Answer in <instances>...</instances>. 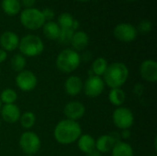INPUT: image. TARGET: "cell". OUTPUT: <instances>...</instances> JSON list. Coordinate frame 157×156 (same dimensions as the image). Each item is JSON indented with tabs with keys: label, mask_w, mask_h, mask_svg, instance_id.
Segmentation results:
<instances>
[{
	"label": "cell",
	"mask_w": 157,
	"mask_h": 156,
	"mask_svg": "<svg viewBox=\"0 0 157 156\" xmlns=\"http://www.w3.org/2000/svg\"><path fill=\"white\" fill-rule=\"evenodd\" d=\"M82 128L77 121L67 119L60 120L53 130L55 141L63 145L75 143L82 134Z\"/></svg>",
	"instance_id": "cell-1"
},
{
	"label": "cell",
	"mask_w": 157,
	"mask_h": 156,
	"mask_svg": "<svg viewBox=\"0 0 157 156\" xmlns=\"http://www.w3.org/2000/svg\"><path fill=\"white\" fill-rule=\"evenodd\" d=\"M129 69L127 65L121 62L109 64L102 79L107 86L111 88H121L129 78Z\"/></svg>",
	"instance_id": "cell-2"
},
{
	"label": "cell",
	"mask_w": 157,
	"mask_h": 156,
	"mask_svg": "<svg viewBox=\"0 0 157 156\" xmlns=\"http://www.w3.org/2000/svg\"><path fill=\"white\" fill-rule=\"evenodd\" d=\"M55 63L60 72L71 74L79 67L81 63V55L73 49H64L57 55Z\"/></svg>",
	"instance_id": "cell-3"
},
{
	"label": "cell",
	"mask_w": 157,
	"mask_h": 156,
	"mask_svg": "<svg viewBox=\"0 0 157 156\" xmlns=\"http://www.w3.org/2000/svg\"><path fill=\"white\" fill-rule=\"evenodd\" d=\"M18 49L24 57H36L43 52L44 43L39 36L28 34L19 40Z\"/></svg>",
	"instance_id": "cell-4"
},
{
	"label": "cell",
	"mask_w": 157,
	"mask_h": 156,
	"mask_svg": "<svg viewBox=\"0 0 157 156\" xmlns=\"http://www.w3.org/2000/svg\"><path fill=\"white\" fill-rule=\"evenodd\" d=\"M20 22L23 27L30 30H37L46 22L40 10L31 7L25 8L20 13Z\"/></svg>",
	"instance_id": "cell-5"
},
{
	"label": "cell",
	"mask_w": 157,
	"mask_h": 156,
	"mask_svg": "<svg viewBox=\"0 0 157 156\" xmlns=\"http://www.w3.org/2000/svg\"><path fill=\"white\" fill-rule=\"evenodd\" d=\"M18 144L21 151L26 155L33 156L40 151L41 141L37 133L34 131H27L20 135Z\"/></svg>",
	"instance_id": "cell-6"
},
{
	"label": "cell",
	"mask_w": 157,
	"mask_h": 156,
	"mask_svg": "<svg viewBox=\"0 0 157 156\" xmlns=\"http://www.w3.org/2000/svg\"><path fill=\"white\" fill-rule=\"evenodd\" d=\"M112 121L120 130H130L134 123L133 112L126 107L117 108L112 114Z\"/></svg>",
	"instance_id": "cell-7"
},
{
	"label": "cell",
	"mask_w": 157,
	"mask_h": 156,
	"mask_svg": "<svg viewBox=\"0 0 157 156\" xmlns=\"http://www.w3.org/2000/svg\"><path fill=\"white\" fill-rule=\"evenodd\" d=\"M15 82L17 87L22 92H31L38 85V78L32 71L25 69L17 73Z\"/></svg>",
	"instance_id": "cell-8"
},
{
	"label": "cell",
	"mask_w": 157,
	"mask_h": 156,
	"mask_svg": "<svg viewBox=\"0 0 157 156\" xmlns=\"http://www.w3.org/2000/svg\"><path fill=\"white\" fill-rule=\"evenodd\" d=\"M105 83L102 77L90 74L88 78L84 82L83 90L85 95L90 98H96L99 97L105 89Z\"/></svg>",
	"instance_id": "cell-9"
},
{
	"label": "cell",
	"mask_w": 157,
	"mask_h": 156,
	"mask_svg": "<svg viewBox=\"0 0 157 156\" xmlns=\"http://www.w3.org/2000/svg\"><path fill=\"white\" fill-rule=\"evenodd\" d=\"M115 38L122 42H132L137 38L136 28L130 23H120L113 30Z\"/></svg>",
	"instance_id": "cell-10"
},
{
	"label": "cell",
	"mask_w": 157,
	"mask_h": 156,
	"mask_svg": "<svg viewBox=\"0 0 157 156\" xmlns=\"http://www.w3.org/2000/svg\"><path fill=\"white\" fill-rule=\"evenodd\" d=\"M120 141H121V139L119 132L101 135L96 140V150L102 154L109 153L113 149L114 145Z\"/></svg>",
	"instance_id": "cell-11"
},
{
	"label": "cell",
	"mask_w": 157,
	"mask_h": 156,
	"mask_svg": "<svg viewBox=\"0 0 157 156\" xmlns=\"http://www.w3.org/2000/svg\"><path fill=\"white\" fill-rule=\"evenodd\" d=\"M86 114V107L80 101H70L63 108V115L67 120L78 121Z\"/></svg>",
	"instance_id": "cell-12"
},
{
	"label": "cell",
	"mask_w": 157,
	"mask_h": 156,
	"mask_svg": "<svg viewBox=\"0 0 157 156\" xmlns=\"http://www.w3.org/2000/svg\"><path fill=\"white\" fill-rule=\"evenodd\" d=\"M140 74L144 80L149 83H156L157 81V63L155 60L147 59L141 63Z\"/></svg>",
	"instance_id": "cell-13"
},
{
	"label": "cell",
	"mask_w": 157,
	"mask_h": 156,
	"mask_svg": "<svg viewBox=\"0 0 157 156\" xmlns=\"http://www.w3.org/2000/svg\"><path fill=\"white\" fill-rule=\"evenodd\" d=\"M0 115L5 122L13 124L19 121L21 111L20 108L16 104H6L2 106L0 110Z\"/></svg>",
	"instance_id": "cell-14"
},
{
	"label": "cell",
	"mask_w": 157,
	"mask_h": 156,
	"mask_svg": "<svg viewBox=\"0 0 157 156\" xmlns=\"http://www.w3.org/2000/svg\"><path fill=\"white\" fill-rule=\"evenodd\" d=\"M84 82L78 75H70L64 82V91L70 97H76L83 91Z\"/></svg>",
	"instance_id": "cell-15"
},
{
	"label": "cell",
	"mask_w": 157,
	"mask_h": 156,
	"mask_svg": "<svg viewBox=\"0 0 157 156\" xmlns=\"http://www.w3.org/2000/svg\"><path fill=\"white\" fill-rule=\"evenodd\" d=\"M19 38L13 31H5L0 36V46L1 49L7 51H14L18 48Z\"/></svg>",
	"instance_id": "cell-16"
},
{
	"label": "cell",
	"mask_w": 157,
	"mask_h": 156,
	"mask_svg": "<svg viewBox=\"0 0 157 156\" xmlns=\"http://www.w3.org/2000/svg\"><path fill=\"white\" fill-rule=\"evenodd\" d=\"M70 44L77 52L84 51L89 44V37L85 31H75Z\"/></svg>",
	"instance_id": "cell-17"
},
{
	"label": "cell",
	"mask_w": 157,
	"mask_h": 156,
	"mask_svg": "<svg viewBox=\"0 0 157 156\" xmlns=\"http://www.w3.org/2000/svg\"><path fill=\"white\" fill-rule=\"evenodd\" d=\"M76 142L78 149L86 154L96 149V139H94V137L89 134L82 133Z\"/></svg>",
	"instance_id": "cell-18"
},
{
	"label": "cell",
	"mask_w": 157,
	"mask_h": 156,
	"mask_svg": "<svg viewBox=\"0 0 157 156\" xmlns=\"http://www.w3.org/2000/svg\"><path fill=\"white\" fill-rule=\"evenodd\" d=\"M111 156H134V151L130 143L120 141L111 150Z\"/></svg>",
	"instance_id": "cell-19"
},
{
	"label": "cell",
	"mask_w": 157,
	"mask_h": 156,
	"mask_svg": "<svg viewBox=\"0 0 157 156\" xmlns=\"http://www.w3.org/2000/svg\"><path fill=\"white\" fill-rule=\"evenodd\" d=\"M126 100V94L121 88H111L109 92V101L112 106L121 107Z\"/></svg>",
	"instance_id": "cell-20"
},
{
	"label": "cell",
	"mask_w": 157,
	"mask_h": 156,
	"mask_svg": "<svg viewBox=\"0 0 157 156\" xmlns=\"http://www.w3.org/2000/svg\"><path fill=\"white\" fill-rule=\"evenodd\" d=\"M42 28H43V34L47 39L52 40H58L60 32H61V28L56 22L52 21V20L47 21L44 23Z\"/></svg>",
	"instance_id": "cell-21"
},
{
	"label": "cell",
	"mask_w": 157,
	"mask_h": 156,
	"mask_svg": "<svg viewBox=\"0 0 157 156\" xmlns=\"http://www.w3.org/2000/svg\"><path fill=\"white\" fill-rule=\"evenodd\" d=\"M1 6L3 11L8 16H16L20 11V0H2Z\"/></svg>",
	"instance_id": "cell-22"
},
{
	"label": "cell",
	"mask_w": 157,
	"mask_h": 156,
	"mask_svg": "<svg viewBox=\"0 0 157 156\" xmlns=\"http://www.w3.org/2000/svg\"><path fill=\"white\" fill-rule=\"evenodd\" d=\"M109 66V63L107 62V60L103 57H98L97 59H95L92 63V74L94 75L102 77L103 74H105L107 68Z\"/></svg>",
	"instance_id": "cell-23"
},
{
	"label": "cell",
	"mask_w": 157,
	"mask_h": 156,
	"mask_svg": "<svg viewBox=\"0 0 157 156\" xmlns=\"http://www.w3.org/2000/svg\"><path fill=\"white\" fill-rule=\"evenodd\" d=\"M19 123L21 127L25 130H30L34 127L36 123V116L31 111H26L24 113H21Z\"/></svg>",
	"instance_id": "cell-24"
},
{
	"label": "cell",
	"mask_w": 157,
	"mask_h": 156,
	"mask_svg": "<svg viewBox=\"0 0 157 156\" xmlns=\"http://www.w3.org/2000/svg\"><path fill=\"white\" fill-rule=\"evenodd\" d=\"M17 93L12 88H5L0 93V100L3 105L6 104H15L17 100Z\"/></svg>",
	"instance_id": "cell-25"
},
{
	"label": "cell",
	"mask_w": 157,
	"mask_h": 156,
	"mask_svg": "<svg viewBox=\"0 0 157 156\" xmlns=\"http://www.w3.org/2000/svg\"><path fill=\"white\" fill-rule=\"evenodd\" d=\"M26 64H27L26 57H24L20 53L15 54L10 60V67L13 71H15L17 73H19V72L25 70Z\"/></svg>",
	"instance_id": "cell-26"
},
{
	"label": "cell",
	"mask_w": 157,
	"mask_h": 156,
	"mask_svg": "<svg viewBox=\"0 0 157 156\" xmlns=\"http://www.w3.org/2000/svg\"><path fill=\"white\" fill-rule=\"evenodd\" d=\"M75 18L69 13H63L58 17L57 24L61 29H72Z\"/></svg>",
	"instance_id": "cell-27"
},
{
	"label": "cell",
	"mask_w": 157,
	"mask_h": 156,
	"mask_svg": "<svg viewBox=\"0 0 157 156\" xmlns=\"http://www.w3.org/2000/svg\"><path fill=\"white\" fill-rule=\"evenodd\" d=\"M75 33V30L73 29H61V32L58 38V41L61 44H69L71 42L72 37Z\"/></svg>",
	"instance_id": "cell-28"
},
{
	"label": "cell",
	"mask_w": 157,
	"mask_h": 156,
	"mask_svg": "<svg viewBox=\"0 0 157 156\" xmlns=\"http://www.w3.org/2000/svg\"><path fill=\"white\" fill-rule=\"evenodd\" d=\"M153 29V24L151 21L149 20H143L139 23V25L137 26L136 29L137 31H139L142 34H147L149 32H151Z\"/></svg>",
	"instance_id": "cell-29"
},
{
	"label": "cell",
	"mask_w": 157,
	"mask_h": 156,
	"mask_svg": "<svg viewBox=\"0 0 157 156\" xmlns=\"http://www.w3.org/2000/svg\"><path fill=\"white\" fill-rule=\"evenodd\" d=\"M45 20H48V21H51L53 17H54V11L51 8H44L42 11H41Z\"/></svg>",
	"instance_id": "cell-30"
},
{
	"label": "cell",
	"mask_w": 157,
	"mask_h": 156,
	"mask_svg": "<svg viewBox=\"0 0 157 156\" xmlns=\"http://www.w3.org/2000/svg\"><path fill=\"white\" fill-rule=\"evenodd\" d=\"M36 0H20V4L26 8H31L35 5Z\"/></svg>",
	"instance_id": "cell-31"
},
{
	"label": "cell",
	"mask_w": 157,
	"mask_h": 156,
	"mask_svg": "<svg viewBox=\"0 0 157 156\" xmlns=\"http://www.w3.org/2000/svg\"><path fill=\"white\" fill-rule=\"evenodd\" d=\"M121 139L122 140H128L131 137V131L130 130H122L121 132L120 133Z\"/></svg>",
	"instance_id": "cell-32"
},
{
	"label": "cell",
	"mask_w": 157,
	"mask_h": 156,
	"mask_svg": "<svg viewBox=\"0 0 157 156\" xmlns=\"http://www.w3.org/2000/svg\"><path fill=\"white\" fill-rule=\"evenodd\" d=\"M6 59H7V52L5 50L0 49V63H4Z\"/></svg>",
	"instance_id": "cell-33"
},
{
	"label": "cell",
	"mask_w": 157,
	"mask_h": 156,
	"mask_svg": "<svg viewBox=\"0 0 157 156\" xmlns=\"http://www.w3.org/2000/svg\"><path fill=\"white\" fill-rule=\"evenodd\" d=\"M86 156H102V154H100L98 151H97V150L95 149L94 151L88 153V154H86Z\"/></svg>",
	"instance_id": "cell-34"
},
{
	"label": "cell",
	"mask_w": 157,
	"mask_h": 156,
	"mask_svg": "<svg viewBox=\"0 0 157 156\" xmlns=\"http://www.w3.org/2000/svg\"><path fill=\"white\" fill-rule=\"evenodd\" d=\"M79 26H80V23H79V21L78 20H74V23H73V26H72V29L75 31L78 28H79Z\"/></svg>",
	"instance_id": "cell-35"
},
{
	"label": "cell",
	"mask_w": 157,
	"mask_h": 156,
	"mask_svg": "<svg viewBox=\"0 0 157 156\" xmlns=\"http://www.w3.org/2000/svg\"><path fill=\"white\" fill-rule=\"evenodd\" d=\"M156 143H157V138L155 137V151H157Z\"/></svg>",
	"instance_id": "cell-36"
},
{
	"label": "cell",
	"mask_w": 157,
	"mask_h": 156,
	"mask_svg": "<svg viewBox=\"0 0 157 156\" xmlns=\"http://www.w3.org/2000/svg\"><path fill=\"white\" fill-rule=\"evenodd\" d=\"M77 1H80V2H86V1H89V0H77Z\"/></svg>",
	"instance_id": "cell-37"
},
{
	"label": "cell",
	"mask_w": 157,
	"mask_h": 156,
	"mask_svg": "<svg viewBox=\"0 0 157 156\" xmlns=\"http://www.w3.org/2000/svg\"><path fill=\"white\" fill-rule=\"evenodd\" d=\"M2 106H3V104H2V102H1V100H0V110H1V108H2Z\"/></svg>",
	"instance_id": "cell-38"
},
{
	"label": "cell",
	"mask_w": 157,
	"mask_h": 156,
	"mask_svg": "<svg viewBox=\"0 0 157 156\" xmlns=\"http://www.w3.org/2000/svg\"><path fill=\"white\" fill-rule=\"evenodd\" d=\"M126 1H136V0H126Z\"/></svg>",
	"instance_id": "cell-39"
},
{
	"label": "cell",
	"mask_w": 157,
	"mask_h": 156,
	"mask_svg": "<svg viewBox=\"0 0 157 156\" xmlns=\"http://www.w3.org/2000/svg\"><path fill=\"white\" fill-rule=\"evenodd\" d=\"M0 74H1V68H0Z\"/></svg>",
	"instance_id": "cell-40"
},
{
	"label": "cell",
	"mask_w": 157,
	"mask_h": 156,
	"mask_svg": "<svg viewBox=\"0 0 157 156\" xmlns=\"http://www.w3.org/2000/svg\"><path fill=\"white\" fill-rule=\"evenodd\" d=\"M25 156H32V155H25Z\"/></svg>",
	"instance_id": "cell-41"
},
{
	"label": "cell",
	"mask_w": 157,
	"mask_h": 156,
	"mask_svg": "<svg viewBox=\"0 0 157 156\" xmlns=\"http://www.w3.org/2000/svg\"><path fill=\"white\" fill-rule=\"evenodd\" d=\"M151 156H156V155H151Z\"/></svg>",
	"instance_id": "cell-42"
},
{
	"label": "cell",
	"mask_w": 157,
	"mask_h": 156,
	"mask_svg": "<svg viewBox=\"0 0 157 156\" xmlns=\"http://www.w3.org/2000/svg\"><path fill=\"white\" fill-rule=\"evenodd\" d=\"M0 125H1V121H0Z\"/></svg>",
	"instance_id": "cell-43"
}]
</instances>
